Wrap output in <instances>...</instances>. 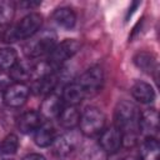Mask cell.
Returning <instances> with one entry per match:
<instances>
[{
    "label": "cell",
    "instance_id": "cell-27",
    "mask_svg": "<svg viewBox=\"0 0 160 160\" xmlns=\"http://www.w3.org/2000/svg\"><path fill=\"white\" fill-rule=\"evenodd\" d=\"M131 5H132V8H129V12H128V18H129V15H131V14H132V11H134V10H135V9H136V8L139 6V5H140V2H139V1H134V2L131 4Z\"/></svg>",
    "mask_w": 160,
    "mask_h": 160
},
{
    "label": "cell",
    "instance_id": "cell-15",
    "mask_svg": "<svg viewBox=\"0 0 160 160\" xmlns=\"http://www.w3.org/2000/svg\"><path fill=\"white\" fill-rule=\"evenodd\" d=\"M55 130L50 122H44L34 131V142L39 148L51 146L55 140Z\"/></svg>",
    "mask_w": 160,
    "mask_h": 160
},
{
    "label": "cell",
    "instance_id": "cell-19",
    "mask_svg": "<svg viewBox=\"0 0 160 160\" xmlns=\"http://www.w3.org/2000/svg\"><path fill=\"white\" fill-rule=\"evenodd\" d=\"M134 64L136 65L138 69H140L141 71H144L145 74H149V75L152 74L154 71H156V69H158L156 58L151 52H146V51L138 52L134 56Z\"/></svg>",
    "mask_w": 160,
    "mask_h": 160
},
{
    "label": "cell",
    "instance_id": "cell-22",
    "mask_svg": "<svg viewBox=\"0 0 160 160\" xmlns=\"http://www.w3.org/2000/svg\"><path fill=\"white\" fill-rule=\"evenodd\" d=\"M18 61V52L12 48L0 49V70H10Z\"/></svg>",
    "mask_w": 160,
    "mask_h": 160
},
{
    "label": "cell",
    "instance_id": "cell-6",
    "mask_svg": "<svg viewBox=\"0 0 160 160\" xmlns=\"http://www.w3.org/2000/svg\"><path fill=\"white\" fill-rule=\"evenodd\" d=\"M76 82L82 88L86 96L96 94L104 84V71L100 66H91L82 72Z\"/></svg>",
    "mask_w": 160,
    "mask_h": 160
},
{
    "label": "cell",
    "instance_id": "cell-25",
    "mask_svg": "<svg viewBox=\"0 0 160 160\" xmlns=\"http://www.w3.org/2000/svg\"><path fill=\"white\" fill-rule=\"evenodd\" d=\"M22 160H46V159H45V156H44V155H41V154L32 152V154L26 155V156H25Z\"/></svg>",
    "mask_w": 160,
    "mask_h": 160
},
{
    "label": "cell",
    "instance_id": "cell-21",
    "mask_svg": "<svg viewBox=\"0 0 160 160\" xmlns=\"http://www.w3.org/2000/svg\"><path fill=\"white\" fill-rule=\"evenodd\" d=\"M160 146L156 138H146L141 144L140 160H159Z\"/></svg>",
    "mask_w": 160,
    "mask_h": 160
},
{
    "label": "cell",
    "instance_id": "cell-18",
    "mask_svg": "<svg viewBox=\"0 0 160 160\" xmlns=\"http://www.w3.org/2000/svg\"><path fill=\"white\" fill-rule=\"evenodd\" d=\"M58 120H59V124L64 129L72 130L75 126L79 125V121H80V111L74 105H66V106L62 108L61 112L59 114Z\"/></svg>",
    "mask_w": 160,
    "mask_h": 160
},
{
    "label": "cell",
    "instance_id": "cell-24",
    "mask_svg": "<svg viewBox=\"0 0 160 160\" xmlns=\"http://www.w3.org/2000/svg\"><path fill=\"white\" fill-rule=\"evenodd\" d=\"M15 14V4L8 0H0V26L11 21Z\"/></svg>",
    "mask_w": 160,
    "mask_h": 160
},
{
    "label": "cell",
    "instance_id": "cell-16",
    "mask_svg": "<svg viewBox=\"0 0 160 160\" xmlns=\"http://www.w3.org/2000/svg\"><path fill=\"white\" fill-rule=\"evenodd\" d=\"M58 81H59V78H58L56 72L48 75L45 78L38 79V80H32L30 91L32 90L36 95H45L46 96V95L54 92V89L56 88Z\"/></svg>",
    "mask_w": 160,
    "mask_h": 160
},
{
    "label": "cell",
    "instance_id": "cell-26",
    "mask_svg": "<svg viewBox=\"0 0 160 160\" xmlns=\"http://www.w3.org/2000/svg\"><path fill=\"white\" fill-rule=\"evenodd\" d=\"M21 5L26 9H32V8H36L40 5V1H24L21 2Z\"/></svg>",
    "mask_w": 160,
    "mask_h": 160
},
{
    "label": "cell",
    "instance_id": "cell-9",
    "mask_svg": "<svg viewBox=\"0 0 160 160\" xmlns=\"http://www.w3.org/2000/svg\"><path fill=\"white\" fill-rule=\"evenodd\" d=\"M159 130V112L156 109L150 108L140 112L139 132L146 138H155Z\"/></svg>",
    "mask_w": 160,
    "mask_h": 160
},
{
    "label": "cell",
    "instance_id": "cell-13",
    "mask_svg": "<svg viewBox=\"0 0 160 160\" xmlns=\"http://www.w3.org/2000/svg\"><path fill=\"white\" fill-rule=\"evenodd\" d=\"M42 124V118L38 111H26L18 120V128L22 134L34 132Z\"/></svg>",
    "mask_w": 160,
    "mask_h": 160
},
{
    "label": "cell",
    "instance_id": "cell-20",
    "mask_svg": "<svg viewBox=\"0 0 160 160\" xmlns=\"http://www.w3.org/2000/svg\"><path fill=\"white\" fill-rule=\"evenodd\" d=\"M32 66L26 61H16V64L9 70V76L14 82H22L25 84L28 80L31 79Z\"/></svg>",
    "mask_w": 160,
    "mask_h": 160
},
{
    "label": "cell",
    "instance_id": "cell-2",
    "mask_svg": "<svg viewBox=\"0 0 160 160\" xmlns=\"http://www.w3.org/2000/svg\"><path fill=\"white\" fill-rule=\"evenodd\" d=\"M41 24L42 16L39 12H30L26 16H24L14 28H8L2 34V39L6 42L29 39L39 31Z\"/></svg>",
    "mask_w": 160,
    "mask_h": 160
},
{
    "label": "cell",
    "instance_id": "cell-3",
    "mask_svg": "<svg viewBox=\"0 0 160 160\" xmlns=\"http://www.w3.org/2000/svg\"><path fill=\"white\" fill-rule=\"evenodd\" d=\"M58 45V35L54 30H39L24 44V52L29 58H38L50 54Z\"/></svg>",
    "mask_w": 160,
    "mask_h": 160
},
{
    "label": "cell",
    "instance_id": "cell-8",
    "mask_svg": "<svg viewBox=\"0 0 160 160\" xmlns=\"http://www.w3.org/2000/svg\"><path fill=\"white\" fill-rule=\"evenodd\" d=\"M99 145L108 154H114V152L119 151L120 148L122 146V134H121V131L115 125H111L110 128L104 129L100 132Z\"/></svg>",
    "mask_w": 160,
    "mask_h": 160
},
{
    "label": "cell",
    "instance_id": "cell-17",
    "mask_svg": "<svg viewBox=\"0 0 160 160\" xmlns=\"http://www.w3.org/2000/svg\"><path fill=\"white\" fill-rule=\"evenodd\" d=\"M131 95L141 104H150L155 99V91L152 86L145 81H136L131 88Z\"/></svg>",
    "mask_w": 160,
    "mask_h": 160
},
{
    "label": "cell",
    "instance_id": "cell-7",
    "mask_svg": "<svg viewBox=\"0 0 160 160\" xmlns=\"http://www.w3.org/2000/svg\"><path fill=\"white\" fill-rule=\"evenodd\" d=\"M30 94V88L22 82L10 84L2 94V101L9 108H20L22 106Z\"/></svg>",
    "mask_w": 160,
    "mask_h": 160
},
{
    "label": "cell",
    "instance_id": "cell-10",
    "mask_svg": "<svg viewBox=\"0 0 160 160\" xmlns=\"http://www.w3.org/2000/svg\"><path fill=\"white\" fill-rule=\"evenodd\" d=\"M64 108L62 98L55 92H51L45 96L40 106V115L42 119H54L58 118Z\"/></svg>",
    "mask_w": 160,
    "mask_h": 160
},
{
    "label": "cell",
    "instance_id": "cell-1",
    "mask_svg": "<svg viewBox=\"0 0 160 160\" xmlns=\"http://www.w3.org/2000/svg\"><path fill=\"white\" fill-rule=\"evenodd\" d=\"M140 111L129 100H121L114 112V125L122 134V146H132L138 141Z\"/></svg>",
    "mask_w": 160,
    "mask_h": 160
},
{
    "label": "cell",
    "instance_id": "cell-5",
    "mask_svg": "<svg viewBox=\"0 0 160 160\" xmlns=\"http://www.w3.org/2000/svg\"><path fill=\"white\" fill-rule=\"evenodd\" d=\"M79 50H80V42L78 40H75V39H65L64 41L58 44L54 48V50L50 52L48 62L50 64V66L55 71H58Z\"/></svg>",
    "mask_w": 160,
    "mask_h": 160
},
{
    "label": "cell",
    "instance_id": "cell-14",
    "mask_svg": "<svg viewBox=\"0 0 160 160\" xmlns=\"http://www.w3.org/2000/svg\"><path fill=\"white\" fill-rule=\"evenodd\" d=\"M61 98L62 101L66 102L68 105H74L76 106L78 104H80L85 98L86 94L82 90V88L76 82H69L62 88V92H61Z\"/></svg>",
    "mask_w": 160,
    "mask_h": 160
},
{
    "label": "cell",
    "instance_id": "cell-4",
    "mask_svg": "<svg viewBox=\"0 0 160 160\" xmlns=\"http://www.w3.org/2000/svg\"><path fill=\"white\" fill-rule=\"evenodd\" d=\"M105 115L96 106H88L80 114V131L86 136H94L100 134L105 126Z\"/></svg>",
    "mask_w": 160,
    "mask_h": 160
},
{
    "label": "cell",
    "instance_id": "cell-28",
    "mask_svg": "<svg viewBox=\"0 0 160 160\" xmlns=\"http://www.w3.org/2000/svg\"><path fill=\"white\" fill-rule=\"evenodd\" d=\"M124 160H138V159H135V158H126V159H124Z\"/></svg>",
    "mask_w": 160,
    "mask_h": 160
},
{
    "label": "cell",
    "instance_id": "cell-11",
    "mask_svg": "<svg viewBox=\"0 0 160 160\" xmlns=\"http://www.w3.org/2000/svg\"><path fill=\"white\" fill-rule=\"evenodd\" d=\"M78 140L79 139L74 132H68V134L55 138L51 146L54 149V152L58 156H66L76 148Z\"/></svg>",
    "mask_w": 160,
    "mask_h": 160
},
{
    "label": "cell",
    "instance_id": "cell-23",
    "mask_svg": "<svg viewBox=\"0 0 160 160\" xmlns=\"http://www.w3.org/2000/svg\"><path fill=\"white\" fill-rule=\"evenodd\" d=\"M19 149V138L15 134H8L1 144H0V151L4 155H14Z\"/></svg>",
    "mask_w": 160,
    "mask_h": 160
},
{
    "label": "cell",
    "instance_id": "cell-12",
    "mask_svg": "<svg viewBox=\"0 0 160 160\" xmlns=\"http://www.w3.org/2000/svg\"><path fill=\"white\" fill-rule=\"evenodd\" d=\"M52 20L58 26L65 30H70L76 24V14L71 8L61 6L52 12Z\"/></svg>",
    "mask_w": 160,
    "mask_h": 160
},
{
    "label": "cell",
    "instance_id": "cell-29",
    "mask_svg": "<svg viewBox=\"0 0 160 160\" xmlns=\"http://www.w3.org/2000/svg\"><path fill=\"white\" fill-rule=\"evenodd\" d=\"M0 160H1V151H0Z\"/></svg>",
    "mask_w": 160,
    "mask_h": 160
}]
</instances>
